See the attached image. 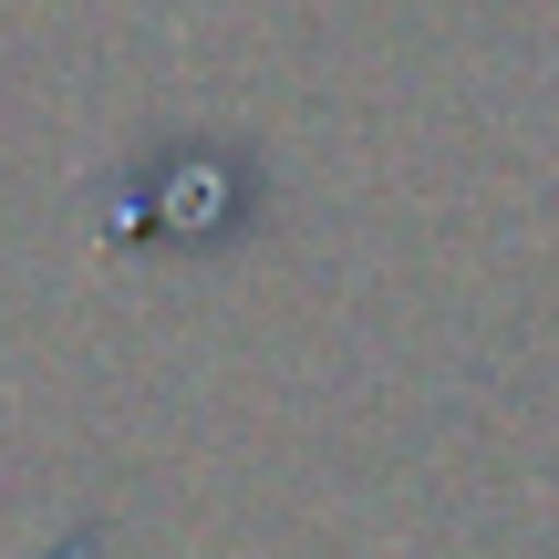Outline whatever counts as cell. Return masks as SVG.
Wrapping results in <instances>:
<instances>
[{
    "instance_id": "1",
    "label": "cell",
    "mask_w": 559,
    "mask_h": 559,
    "mask_svg": "<svg viewBox=\"0 0 559 559\" xmlns=\"http://www.w3.org/2000/svg\"><path fill=\"white\" fill-rule=\"evenodd\" d=\"M260 156L218 135H177V145H145L124 166V207H115V239L135 249H218L260 218Z\"/></svg>"
}]
</instances>
